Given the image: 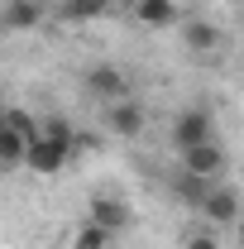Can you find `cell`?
<instances>
[{
  "instance_id": "1",
  "label": "cell",
  "mask_w": 244,
  "mask_h": 249,
  "mask_svg": "<svg viewBox=\"0 0 244 249\" xmlns=\"http://www.w3.org/2000/svg\"><path fill=\"white\" fill-rule=\"evenodd\" d=\"M72 149H77V139H53V134H38V129H34L29 149H24V168L38 173V178H53V173L67 168Z\"/></svg>"
},
{
  "instance_id": "2",
  "label": "cell",
  "mask_w": 244,
  "mask_h": 249,
  "mask_svg": "<svg viewBox=\"0 0 244 249\" xmlns=\"http://www.w3.org/2000/svg\"><path fill=\"white\" fill-rule=\"evenodd\" d=\"M87 91H91L96 101H110V106H115V101L129 96V77H124L115 62H96L91 72H87Z\"/></svg>"
},
{
  "instance_id": "3",
  "label": "cell",
  "mask_w": 244,
  "mask_h": 249,
  "mask_svg": "<svg viewBox=\"0 0 244 249\" xmlns=\"http://www.w3.org/2000/svg\"><path fill=\"white\" fill-rule=\"evenodd\" d=\"M225 168V149L215 144V139H206V144H192V149H182V173L187 178H201V182H211L215 173Z\"/></svg>"
},
{
  "instance_id": "4",
  "label": "cell",
  "mask_w": 244,
  "mask_h": 249,
  "mask_svg": "<svg viewBox=\"0 0 244 249\" xmlns=\"http://www.w3.org/2000/svg\"><path fill=\"white\" fill-rule=\"evenodd\" d=\"M87 220H91V225H101L105 235H120L124 225L134 220V211H129V201H120V196H91Z\"/></svg>"
},
{
  "instance_id": "5",
  "label": "cell",
  "mask_w": 244,
  "mask_h": 249,
  "mask_svg": "<svg viewBox=\"0 0 244 249\" xmlns=\"http://www.w3.org/2000/svg\"><path fill=\"white\" fill-rule=\"evenodd\" d=\"M129 15H134L144 29H173V24L182 19V5H177V0H134Z\"/></svg>"
},
{
  "instance_id": "6",
  "label": "cell",
  "mask_w": 244,
  "mask_h": 249,
  "mask_svg": "<svg viewBox=\"0 0 244 249\" xmlns=\"http://www.w3.org/2000/svg\"><path fill=\"white\" fill-rule=\"evenodd\" d=\"M211 139V110H182L173 120V144L192 149V144H206Z\"/></svg>"
},
{
  "instance_id": "7",
  "label": "cell",
  "mask_w": 244,
  "mask_h": 249,
  "mask_svg": "<svg viewBox=\"0 0 244 249\" xmlns=\"http://www.w3.org/2000/svg\"><path fill=\"white\" fill-rule=\"evenodd\" d=\"M34 24H43V5L38 0H5L0 5V29L5 34H24Z\"/></svg>"
},
{
  "instance_id": "8",
  "label": "cell",
  "mask_w": 244,
  "mask_h": 249,
  "mask_svg": "<svg viewBox=\"0 0 244 249\" xmlns=\"http://www.w3.org/2000/svg\"><path fill=\"white\" fill-rule=\"evenodd\" d=\"M105 124H110L115 134H124V139H134V134L144 129V106L124 96V101H115V106H110V115H105Z\"/></svg>"
},
{
  "instance_id": "9",
  "label": "cell",
  "mask_w": 244,
  "mask_h": 249,
  "mask_svg": "<svg viewBox=\"0 0 244 249\" xmlns=\"http://www.w3.org/2000/svg\"><path fill=\"white\" fill-rule=\"evenodd\" d=\"M201 211H206V220H215V225H230L235 211H240V206H235V192H230V187H211V192L201 196Z\"/></svg>"
},
{
  "instance_id": "10",
  "label": "cell",
  "mask_w": 244,
  "mask_h": 249,
  "mask_svg": "<svg viewBox=\"0 0 244 249\" xmlns=\"http://www.w3.org/2000/svg\"><path fill=\"white\" fill-rule=\"evenodd\" d=\"M67 24H91V19H101V15H110V0H62L58 10Z\"/></svg>"
},
{
  "instance_id": "11",
  "label": "cell",
  "mask_w": 244,
  "mask_h": 249,
  "mask_svg": "<svg viewBox=\"0 0 244 249\" xmlns=\"http://www.w3.org/2000/svg\"><path fill=\"white\" fill-rule=\"evenodd\" d=\"M182 38H187L192 53H215V48H220V29L206 24V19H192V24L182 29Z\"/></svg>"
},
{
  "instance_id": "12",
  "label": "cell",
  "mask_w": 244,
  "mask_h": 249,
  "mask_svg": "<svg viewBox=\"0 0 244 249\" xmlns=\"http://www.w3.org/2000/svg\"><path fill=\"white\" fill-rule=\"evenodd\" d=\"M24 149H29V139L0 124V168H24Z\"/></svg>"
},
{
  "instance_id": "13",
  "label": "cell",
  "mask_w": 244,
  "mask_h": 249,
  "mask_svg": "<svg viewBox=\"0 0 244 249\" xmlns=\"http://www.w3.org/2000/svg\"><path fill=\"white\" fill-rule=\"evenodd\" d=\"M115 240V235H105L101 225H91V220H82L77 230H72V240H67V249H105Z\"/></svg>"
},
{
  "instance_id": "14",
  "label": "cell",
  "mask_w": 244,
  "mask_h": 249,
  "mask_svg": "<svg viewBox=\"0 0 244 249\" xmlns=\"http://www.w3.org/2000/svg\"><path fill=\"white\" fill-rule=\"evenodd\" d=\"M187 249H220V245H215L211 235H206V230H201V235H192V240H187Z\"/></svg>"
},
{
  "instance_id": "15",
  "label": "cell",
  "mask_w": 244,
  "mask_h": 249,
  "mask_svg": "<svg viewBox=\"0 0 244 249\" xmlns=\"http://www.w3.org/2000/svg\"><path fill=\"white\" fill-rule=\"evenodd\" d=\"M0 110H5V101H0Z\"/></svg>"
}]
</instances>
